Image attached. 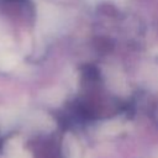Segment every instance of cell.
Segmentation results:
<instances>
[{"instance_id": "6da1fadb", "label": "cell", "mask_w": 158, "mask_h": 158, "mask_svg": "<svg viewBox=\"0 0 158 158\" xmlns=\"http://www.w3.org/2000/svg\"><path fill=\"white\" fill-rule=\"evenodd\" d=\"M38 25L46 31L51 32L59 25V12L51 4H41L38 7Z\"/></svg>"}, {"instance_id": "7a4b0ae2", "label": "cell", "mask_w": 158, "mask_h": 158, "mask_svg": "<svg viewBox=\"0 0 158 158\" xmlns=\"http://www.w3.org/2000/svg\"><path fill=\"white\" fill-rule=\"evenodd\" d=\"M5 158H32V156L23 149L20 138H12L5 146Z\"/></svg>"}, {"instance_id": "3957f363", "label": "cell", "mask_w": 158, "mask_h": 158, "mask_svg": "<svg viewBox=\"0 0 158 158\" xmlns=\"http://www.w3.org/2000/svg\"><path fill=\"white\" fill-rule=\"evenodd\" d=\"M19 58L10 51V47H0V69L9 70L17 64Z\"/></svg>"}, {"instance_id": "277c9868", "label": "cell", "mask_w": 158, "mask_h": 158, "mask_svg": "<svg viewBox=\"0 0 158 158\" xmlns=\"http://www.w3.org/2000/svg\"><path fill=\"white\" fill-rule=\"evenodd\" d=\"M43 98H44V100L47 102H49L51 105H54V104L60 102V100H62V91L58 90V89H51V90L44 93Z\"/></svg>"}]
</instances>
